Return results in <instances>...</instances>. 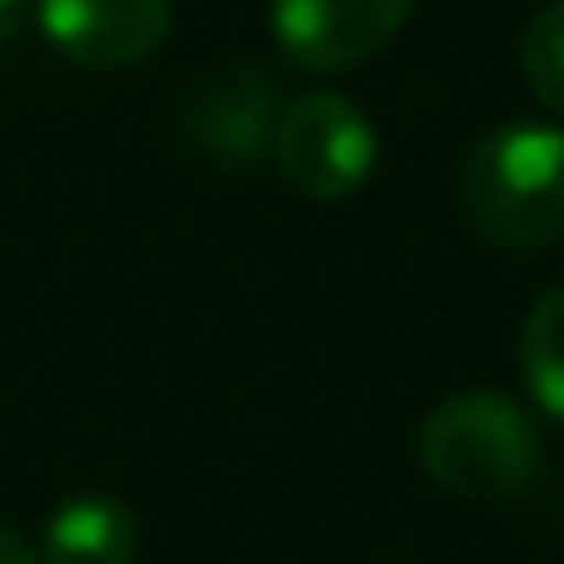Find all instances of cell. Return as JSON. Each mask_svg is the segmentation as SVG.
<instances>
[{"mask_svg":"<svg viewBox=\"0 0 564 564\" xmlns=\"http://www.w3.org/2000/svg\"><path fill=\"white\" fill-rule=\"evenodd\" d=\"M521 72L532 83V94L564 116V0H549L543 11H532L527 33H521Z\"/></svg>","mask_w":564,"mask_h":564,"instance_id":"obj_9","label":"cell"},{"mask_svg":"<svg viewBox=\"0 0 564 564\" xmlns=\"http://www.w3.org/2000/svg\"><path fill=\"white\" fill-rule=\"evenodd\" d=\"M466 219L499 247H549L564 236V132L510 121L466 154Z\"/></svg>","mask_w":564,"mask_h":564,"instance_id":"obj_1","label":"cell"},{"mask_svg":"<svg viewBox=\"0 0 564 564\" xmlns=\"http://www.w3.org/2000/svg\"><path fill=\"white\" fill-rule=\"evenodd\" d=\"M132 554H138L132 510L99 494L66 499L39 538V564H132Z\"/></svg>","mask_w":564,"mask_h":564,"instance_id":"obj_7","label":"cell"},{"mask_svg":"<svg viewBox=\"0 0 564 564\" xmlns=\"http://www.w3.org/2000/svg\"><path fill=\"white\" fill-rule=\"evenodd\" d=\"M44 39L77 66H138L171 33V0H39Z\"/></svg>","mask_w":564,"mask_h":564,"instance_id":"obj_6","label":"cell"},{"mask_svg":"<svg viewBox=\"0 0 564 564\" xmlns=\"http://www.w3.org/2000/svg\"><path fill=\"white\" fill-rule=\"evenodd\" d=\"M0 564H39V554L28 549V538L11 532L6 521H0Z\"/></svg>","mask_w":564,"mask_h":564,"instance_id":"obj_10","label":"cell"},{"mask_svg":"<svg viewBox=\"0 0 564 564\" xmlns=\"http://www.w3.org/2000/svg\"><path fill=\"white\" fill-rule=\"evenodd\" d=\"M521 373L532 400L564 422V285L549 291L532 313H527V329H521Z\"/></svg>","mask_w":564,"mask_h":564,"instance_id":"obj_8","label":"cell"},{"mask_svg":"<svg viewBox=\"0 0 564 564\" xmlns=\"http://www.w3.org/2000/svg\"><path fill=\"white\" fill-rule=\"evenodd\" d=\"M422 471L455 499H510L538 471V427L499 389H455L422 422Z\"/></svg>","mask_w":564,"mask_h":564,"instance_id":"obj_2","label":"cell"},{"mask_svg":"<svg viewBox=\"0 0 564 564\" xmlns=\"http://www.w3.org/2000/svg\"><path fill=\"white\" fill-rule=\"evenodd\" d=\"M274 83L258 66H219L203 83H192L187 105H182V138L197 154L225 160V165H252L263 149H274Z\"/></svg>","mask_w":564,"mask_h":564,"instance_id":"obj_5","label":"cell"},{"mask_svg":"<svg viewBox=\"0 0 564 564\" xmlns=\"http://www.w3.org/2000/svg\"><path fill=\"white\" fill-rule=\"evenodd\" d=\"M274 160L285 182L318 203L351 197L373 176L378 165V132L373 121L340 99V94H302L296 105L280 110L274 127Z\"/></svg>","mask_w":564,"mask_h":564,"instance_id":"obj_3","label":"cell"},{"mask_svg":"<svg viewBox=\"0 0 564 564\" xmlns=\"http://www.w3.org/2000/svg\"><path fill=\"white\" fill-rule=\"evenodd\" d=\"M22 17H28V0H0V44L22 28Z\"/></svg>","mask_w":564,"mask_h":564,"instance_id":"obj_11","label":"cell"},{"mask_svg":"<svg viewBox=\"0 0 564 564\" xmlns=\"http://www.w3.org/2000/svg\"><path fill=\"white\" fill-rule=\"evenodd\" d=\"M400 564H411V560H400Z\"/></svg>","mask_w":564,"mask_h":564,"instance_id":"obj_12","label":"cell"},{"mask_svg":"<svg viewBox=\"0 0 564 564\" xmlns=\"http://www.w3.org/2000/svg\"><path fill=\"white\" fill-rule=\"evenodd\" d=\"M411 17V0H274V39L307 72H346L378 55Z\"/></svg>","mask_w":564,"mask_h":564,"instance_id":"obj_4","label":"cell"}]
</instances>
